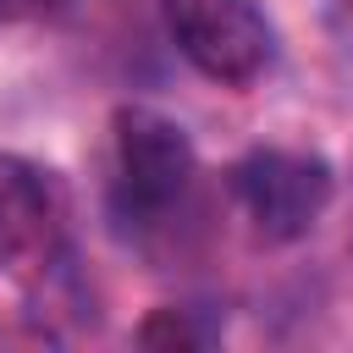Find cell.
<instances>
[{
    "label": "cell",
    "instance_id": "6da1fadb",
    "mask_svg": "<svg viewBox=\"0 0 353 353\" xmlns=\"http://www.w3.org/2000/svg\"><path fill=\"white\" fill-rule=\"evenodd\" d=\"M171 44L221 88H248L276 55V33L254 0H160Z\"/></svg>",
    "mask_w": 353,
    "mask_h": 353
},
{
    "label": "cell",
    "instance_id": "7a4b0ae2",
    "mask_svg": "<svg viewBox=\"0 0 353 353\" xmlns=\"http://www.w3.org/2000/svg\"><path fill=\"white\" fill-rule=\"evenodd\" d=\"M232 193L265 243H292L331 204V165L303 149H254L232 165Z\"/></svg>",
    "mask_w": 353,
    "mask_h": 353
},
{
    "label": "cell",
    "instance_id": "3957f363",
    "mask_svg": "<svg viewBox=\"0 0 353 353\" xmlns=\"http://www.w3.org/2000/svg\"><path fill=\"white\" fill-rule=\"evenodd\" d=\"M193 182V143L188 132L149 110L121 105L116 110V188L132 215H165Z\"/></svg>",
    "mask_w": 353,
    "mask_h": 353
},
{
    "label": "cell",
    "instance_id": "277c9868",
    "mask_svg": "<svg viewBox=\"0 0 353 353\" xmlns=\"http://www.w3.org/2000/svg\"><path fill=\"white\" fill-rule=\"evenodd\" d=\"M61 254V204L50 182L0 149V270L33 276Z\"/></svg>",
    "mask_w": 353,
    "mask_h": 353
},
{
    "label": "cell",
    "instance_id": "5b68a950",
    "mask_svg": "<svg viewBox=\"0 0 353 353\" xmlns=\"http://www.w3.org/2000/svg\"><path fill=\"white\" fill-rule=\"evenodd\" d=\"M61 0H0V28L6 22H28V17H44V11H55Z\"/></svg>",
    "mask_w": 353,
    "mask_h": 353
}]
</instances>
